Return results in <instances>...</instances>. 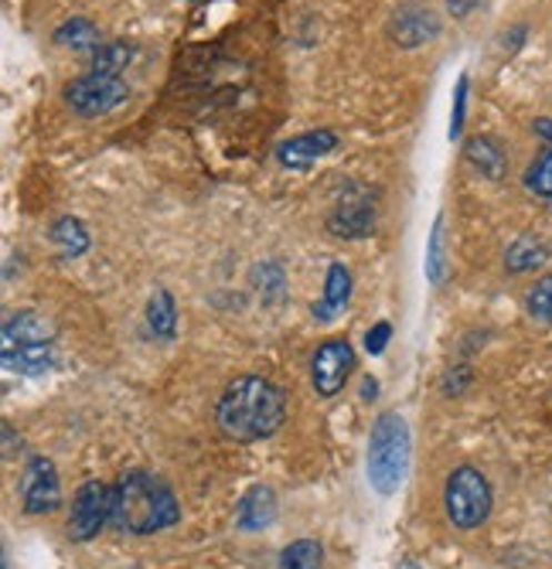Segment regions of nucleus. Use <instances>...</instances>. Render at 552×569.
<instances>
[{
    "label": "nucleus",
    "instance_id": "f257e3e1",
    "mask_svg": "<svg viewBox=\"0 0 552 569\" xmlns=\"http://www.w3.org/2000/svg\"><path fill=\"white\" fill-rule=\"evenodd\" d=\"M287 420V396L263 376H239L225 386L215 406L219 430L235 443L273 437Z\"/></svg>",
    "mask_w": 552,
    "mask_h": 569
},
{
    "label": "nucleus",
    "instance_id": "f03ea898",
    "mask_svg": "<svg viewBox=\"0 0 552 569\" xmlns=\"http://www.w3.org/2000/svg\"><path fill=\"white\" fill-rule=\"evenodd\" d=\"M181 522V505L168 481L147 471H127L113 485V519L110 526L130 536H154Z\"/></svg>",
    "mask_w": 552,
    "mask_h": 569
},
{
    "label": "nucleus",
    "instance_id": "7ed1b4c3",
    "mask_svg": "<svg viewBox=\"0 0 552 569\" xmlns=\"http://www.w3.org/2000/svg\"><path fill=\"white\" fill-rule=\"evenodd\" d=\"M410 457H413V440L407 420L399 412H382L369 440V481L382 498L403 488L410 475Z\"/></svg>",
    "mask_w": 552,
    "mask_h": 569
},
{
    "label": "nucleus",
    "instance_id": "20e7f679",
    "mask_svg": "<svg viewBox=\"0 0 552 569\" xmlns=\"http://www.w3.org/2000/svg\"><path fill=\"white\" fill-rule=\"evenodd\" d=\"M443 505H446V519L454 522L458 529L471 532L478 526L488 522L491 515V485L488 478L464 463V468H454L446 478V488H443Z\"/></svg>",
    "mask_w": 552,
    "mask_h": 569
},
{
    "label": "nucleus",
    "instance_id": "39448f33",
    "mask_svg": "<svg viewBox=\"0 0 552 569\" xmlns=\"http://www.w3.org/2000/svg\"><path fill=\"white\" fill-rule=\"evenodd\" d=\"M113 519V488L86 481L76 498H72V515H69V539L72 542H89L103 532Z\"/></svg>",
    "mask_w": 552,
    "mask_h": 569
},
{
    "label": "nucleus",
    "instance_id": "423d86ee",
    "mask_svg": "<svg viewBox=\"0 0 552 569\" xmlns=\"http://www.w3.org/2000/svg\"><path fill=\"white\" fill-rule=\"evenodd\" d=\"M130 96V89L120 82V79H110V76H82L76 82H69L66 89V99L69 107L79 113V117H103V113H113L117 107H123Z\"/></svg>",
    "mask_w": 552,
    "mask_h": 569
},
{
    "label": "nucleus",
    "instance_id": "0eeeda50",
    "mask_svg": "<svg viewBox=\"0 0 552 569\" xmlns=\"http://www.w3.org/2000/svg\"><path fill=\"white\" fill-rule=\"evenodd\" d=\"M351 369H355V351H351V345L344 338H331L324 341L318 351H314V361H311V379H314V389L321 399H334Z\"/></svg>",
    "mask_w": 552,
    "mask_h": 569
},
{
    "label": "nucleus",
    "instance_id": "6e6552de",
    "mask_svg": "<svg viewBox=\"0 0 552 569\" xmlns=\"http://www.w3.org/2000/svg\"><path fill=\"white\" fill-rule=\"evenodd\" d=\"M21 501L28 515H52L62 505V481L48 457H31L21 478Z\"/></svg>",
    "mask_w": 552,
    "mask_h": 569
},
{
    "label": "nucleus",
    "instance_id": "1a4fd4ad",
    "mask_svg": "<svg viewBox=\"0 0 552 569\" xmlns=\"http://www.w3.org/2000/svg\"><path fill=\"white\" fill-rule=\"evenodd\" d=\"M389 34L395 44L416 48V44H426L440 34V18L426 4H403V8H395V14L389 18Z\"/></svg>",
    "mask_w": 552,
    "mask_h": 569
},
{
    "label": "nucleus",
    "instance_id": "9d476101",
    "mask_svg": "<svg viewBox=\"0 0 552 569\" xmlns=\"http://www.w3.org/2000/svg\"><path fill=\"white\" fill-rule=\"evenodd\" d=\"M338 147V133L334 130H311V133H300L293 140H287L280 150H277V158L283 168H311L314 161H321L324 153H331Z\"/></svg>",
    "mask_w": 552,
    "mask_h": 569
},
{
    "label": "nucleus",
    "instance_id": "9b49d317",
    "mask_svg": "<svg viewBox=\"0 0 552 569\" xmlns=\"http://www.w3.org/2000/svg\"><path fill=\"white\" fill-rule=\"evenodd\" d=\"M277 522V495L270 485H257L249 488L239 501V511H235V526L242 532H263Z\"/></svg>",
    "mask_w": 552,
    "mask_h": 569
},
{
    "label": "nucleus",
    "instance_id": "f8f14e48",
    "mask_svg": "<svg viewBox=\"0 0 552 569\" xmlns=\"http://www.w3.org/2000/svg\"><path fill=\"white\" fill-rule=\"evenodd\" d=\"M56 366V345H4V369L18 376H44Z\"/></svg>",
    "mask_w": 552,
    "mask_h": 569
},
{
    "label": "nucleus",
    "instance_id": "ddd939ff",
    "mask_svg": "<svg viewBox=\"0 0 552 569\" xmlns=\"http://www.w3.org/2000/svg\"><path fill=\"white\" fill-rule=\"evenodd\" d=\"M372 219H375V204L369 198H362V201H344V204H338V212L328 219V226H331L334 236L355 239V236H365L372 229Z\"/></svg>",
    "mask_w": 552,
    "mask_h": 569
},
{
    "label": "nucleus",
    "instance_id": "4468645a",
    "mask_svg": "<svg viewBox=\"0 0 552 569\" xmlns=\"http://www.w3.org/2000/svg\"><path fill=\"white\" fill-rule=\"evenodd\" d=\"M4 345H52V328L34 310H18L4 321Z\"/></svg>",
    "mask_w": 552,
    "mask_h": 569
},
{
    "label": "nucleus",
    "instance_id": "2eb2a0df",
    "mask_svg": "<svg viewBox=\"0 0 552 569\" xmlns=\"http://www.w3.org/2000/svg\"><path fill=\"white\" fill-rule=\"evenodd\" d=\"M348 297H351V273L341 263H331L328 280H324V300H321V307H314V318L331 321L334 310H341L348 303Z\"/></svg>",
    "mask_w": 552,
    "mask_h": 569
},
{
    "label": "nucleus",
    "instance_id": "dca6fc26",
    "mask_svg": "<svg viewBox=\"0 0 552 569\" xmlns=\"http://www.w3.org/2000/svg\"><path fill=\"white\" fill-rule=\"evenodd\" d=\"M130 62H133V44L130 41H103L92 51V72L96 76L120 79Z\"/></svg>",
    "mask_w": 552,
    "mask_h": 569
},
{
    "label": "nucleus",
    "instance_id": "f3484780",
    "mask_svg": "<svg viewBox=\"0 0 552 569\" xmlns=\"http://www.w3.org/2000/svg\"><path fill=\"white\" fill-rule=\"evenodd\" d=\"M464 153H468V161H471L484 178H501V174H505V150L498 147V140H491V137H474V140H468Z\"/></svg>",
    "mask_w": 552,
    "mask_h": 569
},
{
    "label": "nucleus",
    "instance_id": "a211bd4d",
    "mask_svg": "<svg viewBox=\"0 0 552 569\" xmlns=\"http://www.w3.org/2000/svg\"><path fill=\"white\" fill-rule=\"evenodd\" d=\"M545 260H549V249H545L539 239H532V236L515 239V242L509 246V252H505V267H509V273H532V270L545 267Z\"/></svg>",
    "mask_w": 552,
    "mask_h": 569
},
{
    "label": "nucleus",
    "instance_id": "6ab92c4d",
    "mask_svg": "<svg viewBox=\"0 0 552 569\" xmlns=\"http://www.w3.org/2000/svg\"><path fill=\"white\" fill-rule=\"evenodd\" d=\"M147 325L158 338L171 341L174 338V328H178V307H174V297L168 290H154L147 303Z\"/></svg>",
    "mask_w": 552,
    "mask_h": 569
},
{
    "label": "nucleus",
    "instance_id": "aec40b11",
    "mask_svg": "<svg viewBox=\"0 0 552 569\" xmlns=\"http://www.w3.org/2000/svg\"><path fill=\"white\" fill-rule=\"evenodd\" d=\"M277 569H324V549L318 539H297L280 552Z\"/></svg>",
    "mask_w": 552,
    "mask_h": 569
},
{
    "label": "nucleus",
    "instance_id": "412c9836",
    "mask_svg": "<svg viewBox=\"0 0 552 569\" xmlns=\"http://www.w3.org/2000/svg\"><path fill=\"white\" fill-rule=\"evenodd\" d=\"M532 127H535L539 137L549 140V153H545V158H542L535 168H529L525 184H529V191H535V194H542V198H552V120L542 117V120H535Z\"/></svg>",
    "mask_w": 552,
    "mask_h": 569
},
{
    "label": "nucleus",
    "instance_id": "4be33fe9",
    "mask_svg": "<svg viewBox=\"0 0 552 569\" xmlns=\"http://www.w3.org/2000/svg\"><path fill=\"white\" fill-rule=\"evenodd\" d=\"M52 239H56V246L62 249L66 260H76V256H82V252L89 249V232H86V226H82L79 219H72V216L56 222Z\"/></svg>",
    "mask_w": 552,
    "mask_h": 569
},
{
    "label": "nucleus",
    "instance_id": "5701e85b",
    "mask_svg": "<svg viewBox=\"0 0 552 569\" xmlns=\"http://www.w3.org/2000/svg\"><path fill=\"white\" fill-rule=\"evenodd\" d=\"M56 41L59 44H72V48H89V51H96L99 44V28L92 24V21H86V18H72V21H66L59 31H56Z\"/></svg>",
    "mask_w": 552,
    "mask_h": 569
},
{
    "label": "nucleus",
    "instance_id": "b1692460",
    "mask_svg": "<svg viewBox=\"0 0 552 569\" xmlns=\"http://www.w3.org/2000/svg\"><path fill=\"white\" fill-rule=\"evenodd\" d=\"M529 315L535 318V321H545V325H552V273L549 277H542L532 290H529Z\"/></svg>",
    "mask_w": 552,
    "mask_h": 569
},
{
    "label": "nucleus",
    "instance_id": "393cba45",
    "mask_svg": "<svg viewBox=\"0 0 552 569\" xmlns=\"http://www.w3.org/2000/svg\"><path fill=\"white\" fill-rule=\"evenodd\" d=\"M426 277L430 283H443L446 277V260H443V219H436L433 236H430V252H426Z\"/></svg>",
    "mask_w": 552,
    "mask_h": 569
},
{
    "label": "nucleus",
    "instance_id": "a878e982",
    "mask_svg": "<svg viewBox=\"0 0 552 569\" xmlns=\"http://www.w3.org/2000/svg\"><path fill=\"white\" fill-rule=\"evenodd\" d=\"M464 117H468V76L458 79V92H454V120H450V137H461L464 130Z\"/></svg>",
    "mask_w": 552,
    "mask_h": 569
},
{
    "label": "nucleus",
    "instance_id": "bb28decb",
    "mask_svg": "<svg viewBox=\"0 0 552 569\" xmlns=\"http://www.w3.org/2000/svg\"><path fill=\"white\" fill-rule=\"evenodd\" d=\"M389 338H392V325L379 321V325L369 331V338H365V348H369V355H382V351H385V345H389Z\"/></svg>",
    "mask_w": 552,
    "mask_h": 569
},
{
    "label": "nucleus",
    "instance_id": "cd10ccee",
    "mask_svg": "<svg viewBox=\"0 0 552 569\" xmlns=\"http://www.w3.org/2000/svg\"><path fill=\"white\" fill-rule=\"evenodd\" d=\"M481 4H484V0H446V11L454 18H471Z\"/></svg>",
    "mask_w": 552,
    "mask_h": 569
},
{
    "label": "nucleus",
    "instance_id": "c85d7f7f",
    "mask_svg": "<svg viewBox=\"0 0 552 569\" xmlns=\"http://www.w3.org/2000/svg\"><path fill=\"white\" fill-rule=\"evenodd\" d=\"M375 392H379V386H375L372 379H365V386H362V396H365V399H375Z\"/></svg>",
    "mask_w": 552,
    "mask_h": 569
},
{
    "label": "nucleus",
    "instance_id": "c756f323",
    "mask_svg": "<svg viewBox=\"0 0 552 569\" xmlns=\"http://www.w3.org/2000/svg\"><path fill=\"white\" fill-rule=\"evenodd\" d=\"M407 569H420V566L416 562H407Z\"/></svg>",
    "mask_w": 552,
    "mask_h": 569
}]
</instances>
